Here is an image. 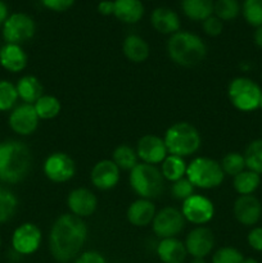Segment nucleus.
<instances>
[{
  "instance_id": "a211bd4d",
  "label": "nucleus",
  "mask_w": 262,
  "mask_h": 263,
  "mask_svg": "<svg viewBox=\"0 0 262 263\" xmlns=\"http://www.w3.org/2000/svg\"><path fill=\"white\" fill-rule=\"evenodd\" d=\"M67 205L72 215L85 218L95 212L98 207V199L91 190L86 187H77L68 194Z\"/></svg>"
},
{
  "instance_id": "2f4dec72",
  "label": "nucleus",
  "mask_w": 262,
  "mask_h": 263,
  "mask_svg": "<svg viewBox=\"0 0 262 263\" xmlns=\"http://www.w3.org/2000/svg\"><path fill=\"white\" fill-rule=\"evenodd\" d=\"M243 156L247 170L262 175V139H257L249 143Z\"/></svg>"
},
{
  "instance_id": "39448f33",
  "label": "nucleus",
  "mask_w": 262,
  "mask_h": 263,
  "mask_svg": "<svg viewBox=\"0 0 262 263\" xmlns=\"http://www.w3.org/2000/svg\"><path fill=\"white\" fill-rule=\"evenodd\" d=\"M130 186L143 199H156L162 194L164 179L161 170L153 164L138 163L130 171Z\"/></svg>"
},
{
  "instance_id": "37998d69",
  "label": "nucleus",
  "mask_w": 262,
  "mask_h": 263,
  "mask_svg": "<svg viewBox=\"0 0 262 263\" xmlns=\"http://www.w3.org/2000/svg\"><path fill=\"white\" fill-rule=\"evenodd\" d=\"M98 12L103 15H110L115 13V2L112 0H102L98 4Z\"/></svg>"
},
{
  "instance_id": "dca6fc26",
  "label": "nucleus",
  "mask_w": 262,
  "mask_h": 263,
  "mask_svg": "<svg viewBox=\"0 0 262 263\" xmlns=\"http://www.w3.org/2000/svg\"><path fill=\"white\" fill-rule=\"evenodd\" d=\"M121 170L112 159H102L92 167L90 180L99 190H110L120 181Z\"/></svg>"
},
{
  "instance_id": "bb28decb",
  "label": "nucleus",
  "mask_w": 262,
  "mask_h": 263,
  "mask_svg": "<svg viewBox=\"0 0 262 263\" xmlns=\"http://www.w3.org/2000/svg\"><path fill=\"white\" fill-rule=\"evenodd\" d=\"M261 184V175L244 170L243 172L234 176L233 186L239 195H252Z\"/></svg>"
},
{
  "instance_id": "9b49d317",
  "label": "nucleus",
  "mask_w": 262,
  "mask_h": 263,
  "mask_svg": "<svg viewBox=\"0 0 262 263\" xmlns=\"http://www.w3.org/2000/svg\"><path fill=\"white\" fill-rule=\"evenodd\" d=\"M43 171L50 181L63 184V182L69 181L74 176L76 164L67 153L54 152L44 162Z\"/></svg>"
},
{
  "instance_id": "72a5a7b5",
  "label": "nucleus",
  "mask_w": 262,
  "mask_h": 263,
  "mask_svg": "<svg viewBox=\"0 0 262 263\" xmlns=\"http://www.w3.org/2000/svg\"><path fill=\"white\" fill-rule=\"evenodd\" d=\"M240 4L238 0H217L213 7V13L222 22L233 21L240 13Z\"/></svg>"
},
{
  "instance_id": "49530a36",
  "label": "nucleus",
  "mask_w": 262,
  "mask_h": 263,
  "mask_svg": "<svg viewBox=\"0 0 262 263\" xmlns=\"http://www.w3.org/2000/svg\"><path fill=\"white\" fill-rule=\"evenodd\" d=\"M241 263H259V262L257 261L256 258H252V257H248V258H246V257H244L243 262Z\"/></svg>"
},
{
  "instance_id": "5701e85b",
  "label": "nucleus",
  "mask_w": 262,
  "mask_h": 263,
  "mask_svg": "<svg viewBox=\"0 0 262 263\" xmlns=\"http://www.w3.org/2000/svg\"><path fill=\"white\" fill-rule=\"evenodd\" d=\"M113 15L121 22L134 25L143 18L144 5L141 0H115Z\"/></svg>"
},
{
  "instance_id": "6e6552de",
  "label": "nucleus",
  "mask_w": 262,
  "mask_h": 263,
  "mask_svg": "<svg viewBox=\"0 0 262 263\" xmlns=\"http://www.w3.org/2000/svg\"><path fill=\"white\" fill-rule=\"evenodd\" d=\"M36 23L28 14L22 12L12 13L2 27L3 39L7 44H21L35 36Z\"/></svg>"
},
{
  "instance_id": "f257e3e1",
  "label": "nucleus",
  "mask_w": 262,
  "mask_h": 263,
  "mask_svg": "<svg viewBox=\"0 0 262 263\" xmlns=\"http://www.w3.org/2000/svg\"><path fill=\"white\" fill-rule=\"evenodd\" d=\"M87 240V226L82 218L64 213L53 223L49 235V249L59 263L74 261Z\"/></svg>"
},
{
  "instance_id": "a878e982",
  "label": "nucleus",
  "mask_w": 262,
  "mask_h": 263,
  "mask_svg": "<svg viewBox=\"0 0 262 263\" xmlns=\"http://www.w3.org/2000/svg\"><path fill=\"white\" fill-rule=\"evenodd\" d=\"M213 0H181V9L189 20L203 22L213 15Z\"/></svg>"
},
{
  "instance_id": "412c9836",
  "label": "nucleus",
  "mask_w": 262,
  "mask_h": 263,
  "mask_svg": "<svg viewBox=\"0 0 262 263\" xmlns=\"http://www.w3.org/2000/svg\"><path fill=\"white\" fill-rule=\"evenodd\" d=\"M151 23L154 30L163 35H174L180 30V18L176 12L166 7H159L152 12Z\"/></svg>"
},
{
  "instance_id": "f03ea898",
  "label": "nucleus",
  "mask_w": 262,
  "mask_h": 263,
  "mask_svg": "<svg viewBox=\"0 0 262 263\" xmlns=\"http://www.w3.org/2000/svg\"><path fill=\"white\" fill-rule=\"evenodd\" d=\"M32 154L30 148L20 140L0 141V181L18 184L30 174Z\"/></svg>"
},
{
  "instance_id": "393cba45",
  "label": "nucleus",
  "mask_w": 262,
  "mask_h": 263,
  "mask_svg": "<svg viewBox=\"0 0 262 263\" xmlns=\"http://www.w3.org/2000/svg\"><path fill=\"white\" fill-rule=\"evenodd\" d=\"M122 50L126 58L133 63H143L149 57V45L138 35H128L123 40Z\"/></svg>"
},
{
  "instance_id": "79ce46f5",
  "label": "nucleus",
  "mask_w": 262,
  "mask_h": 263,
  "mask_svg": "<svg viewBox=\"0 0 262 263\" xmlns=\"http://www.w3.org/2000/svg\"><path fill=\"white\" fill-rule=\"evenodd\" d=\"M249 247L256 252H262V228H253L247 236Z\"/></svg>"
},
{
  "instance_id": "4c0bfd02",
  "label": "nucleus",
  "mask_w": 262,
  "mask_h": 263,
  "mask_svg": "<svg viewBox=\"0 0 262 263\" xmlns=\"http://www.w3.org/2000/svg\"><path fill=\"white\" fill-rule=\"evenodd\" d=\"M194 189H195L194 185H193L186 177H182V179L172 182L171 195L175 198V199H179L184 202V200H186L188 198L194 195Z\"/></svg>"
},
{
  "instance_id": "7c9ffc66",
  "label": "nucleus",
  "mask_w": 262,
  "mask_h": 263,
  "mask_svg": "<svg viewBox=\"0 0 262 263\" xmlns=\"http://www.w3.org/2000/svg\"><path fill=\"white\" fill-rule=\"evenodd\" d=\"M138 154L136 151L131 146L122 144V145L117 146L113 152L112 161L117 164L120 170H125V171H131L134 167L138 164Z\"/></svg>"
},
{
  "instance_id": "b1692460",
  "label": "nucleus",
  "mask_w": 262,
  "mask_h": 263,
  "mask_svg": "<svg viewBox=\"0 0 262 263\" xmlns=\"http://www.w3.org/2000/svg\"><path fill=\"white\" fill-rule=\"evenodd\" d=\"M15 89H17L18 98L26 104H35L44 95V87L40 80L32 74L21 77L15 84Z\"/></svg>"
},
{
  "instance_id": "2eb2a0df",
  "label": "nucleus",
  "mask_w": 262,
  "mask_h": 263,
  "mask_svg": "<svg viewBox=\"0 0 262 263\" xmlns=\"http://www.w3.org/2000/svg\"><path fill=\"white\" fill-rule=\"evenodd\" d=\"M135 151L138 158L141 159L143 163L153 164V166L162 163L169 156L164 140L157 135H145L139 139Z\"/></svg>"
},
{
  "instance_id": "ddd939ff",
  "label": "nucleus",
  "mask_w": 262,
  "mask_h": 263,
  "mask_svg": "<svg viewBox=\"0 0 262 263\" xmlns=\"http://www.w3.org/2000/svg\"><path fill=\"white\" fill-rule=\"evenodd\" d=\"M39 121L40 118L36 115L33 104H26V103L13 108L8 118V123L13 133L21 136L32 135L38 128Z\"/></svg>"
},
{
  "instance_id": "3c124183",
  "label": "nucleus",
  "mask_w": 262,
  "mask_h": 263,
  "mask_svg": "<svg viewBox=\"0 0 262 263\" xmlns=\"http://www.w3.org/2000/svg\"><path fill=\"white\" fill-rule=\"evenodd\" d=\"M148 2H151V0H148Z\"/></svg>"
},
{
  "instance_id": "c85d7f7f",
  "label": "nucleus",
  "mask_w": 262,
  "mask_h": 263,
  "mask_svg": "<svg viewBox=\"0 0 262 263\" xmlns=\"http://www.w3.org/2000/svg\"><path fill=\"white\" fill-rule=\"evenodd\" d=\"M33 108L40 120H53L61 113L62 105L58 98L53 95H43L33 104Z\"/></svg>"
},
{
  "instance_id": "c756f323",
  "label": "nucleus",
  "mask_w": 262,
  "mask_h": 263,
  "mask_svg": "<svg viewBox=\"0 0 262 263\" xmlns=\"http://www.w3.org/2000/svg\"><path fill=\"white\" fill-rule=\"evenodd\" d=\"M18 208V199L8 187L0 186V223H5L14 217Z\"/></svg>"
},
{
  "instance_id": "ea45409f",
  "label": "nucleus",
  "mask_w": 262,
  "mask_h": 263,
  "mask_svg": "<svg viewBox=\"0 0 262 263\" xmlns=\"http://www.w3.org/2000/svg\"><path fill=\"white\" fill-rule=\"evenodd\" d=\"M41 4L53 12H66L74 4V0H41Z\"/></svg>"
},
{
  "instance_id": "aec40b11",
  "label": "nucleus",
  "mask_w": 262,
  "mask_h": 263,
  "mask_svg": "<svg viewBox=\"0 0 262 263\" xmlns=\"http://www.w3.org/2000/svg\"><path fill=\"white\" fill-rule=\"evenodd\" d=\"M156 213V205L152 203V200L139 198L128 205L126 217L128 222L135 228H145L153 222Z\"/></svg>"
},
{
  "instance_id": "4468645a",
  "label": "nucleus",
  "mask_w": 262,
  "mask_h": 263,
  "mask_svg": "<svg viewBox=\"0 0 262 263\" xmlns=\"http://www.w3.org/2000/svg\"><path fill=\"white\" fill-rule=\"evenodd\" d=\"M188 256L192 258H205L215 248V235L204 226H197L186 235L184 241Z\"/></svg>"
},
{
  "instance_id": "423d86ee",
  "label": "nucleus",
  "mask_w": 262,
  "mask_h": 263,
  "mask_svg": "<svg viewBox=\"0 0 262 263\" xmlns=\"http://www.w3.org/2000/svg\"><path fill=\"white\" fill-rule=\"evenodd\" d=\"M186 179L199 189H215L225 179L220 162L208 157H197L186 167Z\"/></svg>"
},
{
  "instance_id": "4be33fe9",
  "label": "nucleus",
  "mask_w": 262,
  "mask_h": 263,
  "mask_svg": "<svg viewBox=\"0 0 262 263\" xmlns=\"http://www.w3.org/2000/svg\"><path fill=\"white\" fill-rule=\"evenodd\" d=\"M156 251L161 263H184L188 257L185 244L177 238L161 239Z\"/></svg>"
},
{
  "instance_id": "cd10ccee",
  "label": "nucleus",
  "mask_w": 262,
  "mask_h": 263,
  "mask_svg": "<svg viewBox=\"0 0 262 263\" xmlns=\"http://www.w3.org/2000/svg\"><path fill=\"white\" fill-rule=\"evenodd\" d=\"M186 167L188 164L185 163L182 157L169 154V156L164 158V161L162 162V176H163V179L167 180V181L175 182L177 181V180L182 179V177L186 175Z\"/></svg>"
},
{
  "instance_id": "a19ab883",
  "label": "nucleus",
  "mask_w": 262,
  "mask_h": 263,
  "mask_svg": "<svg viewBox=\"0 0 262 263\" xmlns=\"http://www.w3.org/2000/svg\"><path fill=\"white\" fill-rule=\"evenodd\" d=\"M74 263H108L105 257L97 251H86L80 253Z\"/></svg>"
},
{
  "instance_id": "de8ad7c7",
  "label": "nucleus",
  "mask_w": 262,
  "mask_h": 263,
  "mask_svg": "<svg viewBox=\"0 0 262 263\" xmlns=\"http://www.w3.org/2000/svg\"><path fill=\"white\" fill-rule=\"evenodd\" d=\"M190 263H205L204 258H192Z\"/></svg>"
},
{
  "instance_id": "0eeeda50",
  "label": "nucleus",
  "mask_w": 262,
  "mask_h": 263,
  "mask_svg": "<svg viewBox=\"0 0 262 263\" xmlns=\"http://www.w3.org/2000/svg\"><path fill=\"white\" fill-rule=\"evenodd\" d=\"M262 90L257 82L248 77H236L228 89L231 104L241 112H252L258 108Z\"/></svg>"
},
{
  "instance_id": "f8f14e48",
  "label": "nucleus",
  "mask_w": 262,
  "mask_h": 263,
  "mask_svg": "<svg viewBox=\"0 0 262 263\" xmlns=\"http://www.w3.org/2000/svg\"><path fill=\"white\" fill-rule=\"evenodd\" d=\"M181 213L188 222L203 226L215 216V205L204 195L194 194L182 202Z\"/></svg>"
},
{
  "instance_id": "9d476101",
  "label": "nucleus",
  "mask_w": 262,
  "mask_h": 263,
  "mask_svg": "<svg viewBox=\"0 0 262 263\" xmlns=\"http://www.w3.org/2000/svg\"><path fill=\"white\" fill-rule=\"evenodd\" d=\"M185 226V218L181 211L175 207H164L156 213L152 222L153 233L159 239L176 238Z\"/></svg>"
},
{
  "instance_id": "f3484780",
  "label": "nucleus",
  "mask_w": 262,
  "mask_h": 263,
  "mask_svg": "<svg viewBox=\"0 0 262 263\" xmlns=\"http://www.w3.org/2000/svg\"><path fill=\"white\" fill-rule=\"evenodd\" d=\"M234 217L243 226H254L262 216V204L254 195H240L234 203Z\"/></svg>"
},
{
  "instance_id": "c9c22d12",
  "label": "nucleus",
  "mask_w": 262,
  "mask_h": 263,
  "mask_svg": "<svg viewBox=\"0 0 262 263\" xmlns=\"http://www.w3.org/2000/svg\"><path fill=\"white\" fill-rule=\"evenodd\" d=\"M241 13L248 25L256 28L262 26V0H244Z\"/></svg>"
},
{
  "instance_id": "1a4fd4ad",
  "label": "nucleus",
  "mask_w": 262,
  "mask_h": 263,
  "mask_svg": "<svg viewBox=\"0 0 262 263\" xmlns=\"http://www.w3.org/2000/svg\"><path fill=\"white\" fill-rule=\"evenodd\" d=\"M41 240L43 234L39 226L32 222H25L13 231L10 243L18 256H31L39 251Z\"/></svg>"
},
{
  "instance_id": "f704fd0d",
  "label": "nucleus",
  "mask_w": 262,
  "mask_h": 263,
  "mask_svg": "<svg viewBox=\"0 0 262 263\" xmlns=\"http://www.w3.org/2000/svg\"><path fill=\"white\" fill-rule=\"evenodd\" d=\"M221 168H222L223 174L229 175V176H236L238 174L243 172L246 167V161H244L243 154L238 153V152H230L220 162Z\"/></svg>"
},
{
  "instance_id": "20e7f679",
  "label": "nucleus",
  "mask_w": 262,
  "mask_h": 263,
  "mask_svg": "<svg viewBox=\"0 0 262 263\" xmlns=\"http://www.w3.org/2000/svg\"><path fill=\"white\" fill-rule=\"evenodd\" d=\"M163 140L169 154L182 158L197 153L202 144L199 131L189 122H177L170 126Z\"/></svg>"
},
{
  "instance_id": "a18cd8bd",
  "label": "nucleus",
  "mask_w": 262,
  "mask_h": 263,
  "mask_svg": "<svg viewBox=\"0 0 262 263\" xmlns=\"http://www.w3.org/2000/svg\"><path fill=\"white\" fill-rule=\"evenodd\" d=\"M253 40H254V44H256L258 48L262 49V26H259V27L256 28L253 35Z\"/></svg>"
},
{
  "instance_id": "e433bc0d",
  "label": "nucleus",
  "mask_w": 262,
  "mask_h": 263,
  "mask_svg": "<svg viewBox=\"0 0 262 263\" xmlns=\"http://www.w3.org/2000/svg\"><path fill=\"white\" fill-rule=\"evenodd\" d=\"M243 259V253L234 247H222L212 256V263H241Z\"/></svg>"
},
{
  "instance_id": "7ed1b4c3",
  "label": "nucleus",
  "mask_w": 262,
  "mask_h": 263,
  "mask_svg": "<svg viewBox=\"0 0 262 263\" xmlns=\"http://www.w3.org/2000/svg\"><path fill=\"white\" fill-rule=\"evenodd\" d=\"M167 53L174 63L182 67H194L205 58L207 46L195 33L179 31L167 41Z\"/></svg>"
},
{
  "instance_id": "8fccbe9b",
  "label": "nucleus",
  "mask_w": 262,
  "mask_h": 263,
  "mask_svg": "<svg viewBox=\"0 0 262 263\" xmlns=\"http://www.w3.org/2000/svg\"><path fill=\"white\" fill-rule=\"evenodd\" d=\"M0 247H2V238H0Z\"/></svg>"
},
{
  "instance_id": "58836bf2",
  "label": "nucleus",
  "mask_w": 262,
  "mask_h": 263,
  "mask_svg": "<svg viewBox=\"0 0 262 263\" xmlns=\"http://www.w3.org/2000/svg\"><path fill=\"white\" fill-rule=\"evenodd\" d=\"M203 31H204L205 33H207L208 36H212V37H215V36H218L222 33L223 31V22L221 20H218L216 15H211V17H208L207 20L203 21Z\"/></svg>"
},
{
  "instance_id": "6ab92c4d",
  "label": "nucleus",
  "mask_w": 262,
  "mask_h": 263,
  "mask_svg": "<svg viewBox=\"0 0 262 263\" xmlns=\"http://www.w3.org/2000/svg\"><path fill=\"white\" fill-rule=\"evenodd\" d=\"M28 57L17 44H7L0 48V66L10 73H20L27 67Z\"/></svg>"
},
{
  "instance_id": "c03bdc74",
  "label": "nucleus",
  "mask_w": 262,
  "mask_h": 263,
  "mask_svg": "<svg viewBox=\"0 0 262 263\" xmlns=\"http://www.w3.org/2000/svg\"><path fill=\"white\" fill-rule=\"evenodd\" d=\"M9 17V9H8V5L5 4L3 0H0V28L3 27L4 22L7 21V18Z\"/></svg>"
},
{
  "instance_id": "09e8293b",
  "label": "nucleus",
  "mask_w": 262,
  "mask_h": 263,
  "mask_svg": "<svg viewBox=\"0 0 262 263\" xmlns=\"http://www.w3.org/2000/svg\"><path fill=\"white\" fill-rule=\"evenodd\" d=\"M258 108H259V109H262V94H261V98H259V103H258Z\"/></svg>"
},
{
  "instance_id": "473e14b6",
  "label": "nucleus",
  "mask_w": 262,
  "mask_h": 263,
  "mask_svg": "<svg viewBox=\"0 0 262 263\" xmlns=\"http://www.w3.org/2000/svg\"><path fill=\"white\" fill-rule=\"evenodd\" d=\"M18 99L20 98L15 85L8 80H0V112L12 110Z\"/></svg>"
}]
</instances>
